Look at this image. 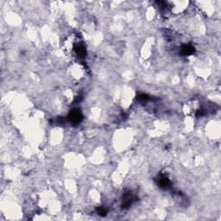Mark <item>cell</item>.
I'll return each mask as SVG.
<instances>
[{"instance_id":"obj_1","label":"cell","mask_w":221,"mask_h":221,"mask_svg":"<svg viewBox=\"0 0 221 221\" xmlns=\"http://www.w3.org/2000/svg\"><path fill=\"white\" fill-rule=\"evenodd\" d=\"M69 119H70L72 123L77 124V123L80 122V120H81V115H80V112H77V111L72 112L70 113V116H69Z\"/></svg>"},{"instance_id":"obj_2","label":"cell","mask_w":221,"mask_h":221,"mask_svg":"<svg viewBox=\"0 0 221 221\" xmlns=\"http://www.w3.org/2000/svg\"><path fill=\"white\" fill-rule=\"evenodd\" d=\"M193 52H194V48L192 46H190V45H184L181 48V53L183 54L184 55L191 54Z\"/></svg>"}]
</instances>
